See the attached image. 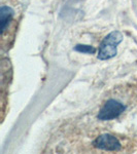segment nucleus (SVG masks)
I'll use <instances>...</instances> for the list:
<instances>
[{
    "label": "nucleus",
    "mask_w": 137,
    "mask_h": 154,
    "mask_svg": "<svg viewBox=\"0 0 137 154\" xmlns=\"http://www.w3.org/2000/svg\"><path fill=\"white\" fill-rule=\"evenodd\" d=\"M125 111V106L119 101L108 100L100 109L98 114V119L100 120H111L119 117Z\"/></svg>",
    "instance_id": "nucleus-3"
},
{
    "label": "nucleus",
    "mask_w": 137,
    "mask_h": 154,
    "mask_svg": "<svg viewBox=\"0 0 137 154\" xmlns=\"http://www.w3.org/2000/svg\"><path fill=\"white\" fill-rule=\"evenodd\" d=\"M94 146L105 151H118L121 149V143L114 136L101 135L94 141Z\"/></svg>",
    "instance_id": "nucleus-4"
},
{
    "label": "nucleus",
    "mask_w": 137,
    "mask_h": 154,
    "mask_svg": "<svg viewBox=\"0 0 137 154\" xmlns=\"http://www.w3.org/2000/svg\"><path fill=\"white\" fill-rule=\"evenodd\" d=\"M1 36H2V43L6 39L12 38L14 35V31L17 29V11L11 5L5 3L4 0H2L1 3Z\"/></svg>",
    "instance_id": "nucleus-1"
},
{
    "label": "nucleus",
    "mask_w": 137,
    "mask_h": 154,
    "mask_svg": "<svg viewBox=\"0 0 137 154\" xmlns=\"http://www.w3.org/2000/svg\"><path fill=\"white\" fill-rule=\"evenodd\" d=\"M122 34L118 31H113L108 34L99 46L98 59L108 60L116 54V45L122 41Z\"/></svg>",
    "instance_id": "nucleus-2"
},
{
    "label": "nucleus",
    "mask_w": 137,
    "mask_h": 154,
    "mask_svg": "<svg viewBox=\"0 0 137 154\" xmlns=\"http://www.w3.org/2000/svg\"><path fill=\"white\" fill-rule=\"evenodd\" d=\"M75 49H78L79 51H83V53H92V54L95 53V48L88 45H78Z\"/></svg>",
    "instance_id": "nucleus-5"
}]
</instances>
